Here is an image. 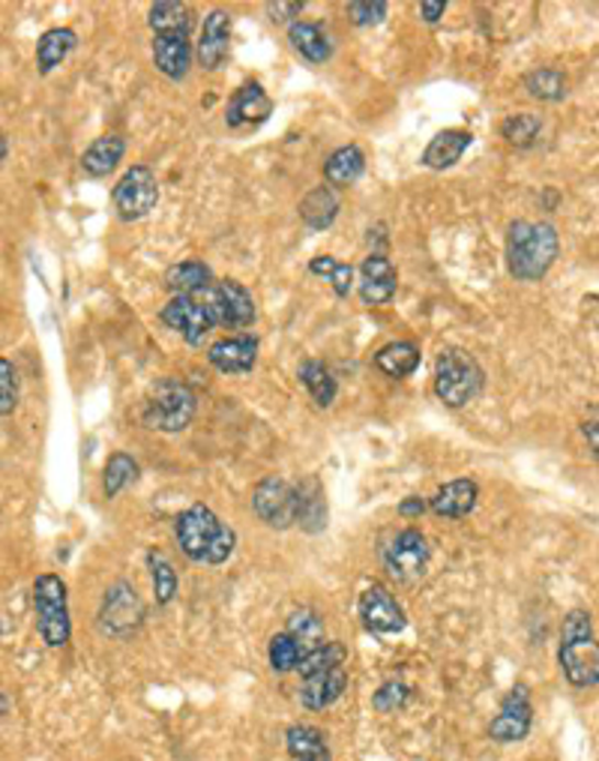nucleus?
<instances>
[{
  "instance_id": "nucleus-1",
  "label": "nucleus",
  "mask_w": 599,
  "mask_h": 761,
  "mask_svg": "<svg viewBox=\"0 0 599 761\" xmlns=\"http://www.w3.org/2000/svg\"><path fill=\"white\" fill-rule=\"evenodd\" d=\"M175 540L189 561L219 566L225 564L237 549V533L204 504H192L177 516Z\"/></svg>"
},
{
  "instance_id": "nucleus-2",
  "label": "nucleus",
  "mask_w": 599,
  "mask_h": 761,
  "mask_svg": "<svg viewBox=\"0 0 599 761\" xmlns=\"http://www.w3.org/2000/svg\"><path fill=\"white\" fill-rule=\"evenodd\" d=\"M561 250L552 222H510L507 229V267L519 283H540Z\"/></svg>"
},
{
  "instance_id": "nucleus-3",
  "label": "nucleus",
  "mask_w": 599,
  "mask_h": 761,
  "mask_svg": "<svg viewBox=\"0 0 599 761\" xmlns=\"http://www.w3.org/2000/svg\"><path fill=\"white\" fill-rule=\"evenodd\" d=\"M196 408V393L189 390V384H184L180 378H163L153 384L147 399H144L142 423L153 432L175 435L192 423Z\"/></svg>"
},
{
  "instance_id": "nucleus-4",
  "label": "nucleus",
  "mask_w": 599,
  "mask_h": 761,
  "mask_svg": "<svg viewBox=\"0 0 599 761\" xmlns=\"http://www.w3.org/2000/svg\"><path fill=\"white\" fill-rule=\"evenodd\" d=\"M482 366L474 354L462 349H444L435 360V393L447 408H465L482 390Z\"/></svg>"
},
{
  "instance_id": "nucleus-5",
  "label": "nucleus",
  "mask_w": 599,
  "mask_h": 761,
  "mask_svg": "<svg viewBox=\"0 0 599 761\" xmlns=\"http://www.w3.org/2000/svg\"><path fill=\"white\" fill-rule=\"evenodd\" d=\"M33 611H36V632L48 648H64L69 642V603H66V582L55 573L33 578Z\"/></svg>"
},
{
  "instance_id": "nucleus-6",
  "label": "nucleus",
  "mask_w": 599,
  "mask_h": 761,
  "mask_svg": "<svg viewBox=\"0 0 599 761\" xmlns=\"http://www.w3.org/2000/svg\"><path fill=\"white\" fill-rule=\"evenodd\" d=\"M429 540L417 528H404V531L392 533L390 540L381 545V564L387 576L411 585L417 578H423L425 566H429Z\"/></svg>"
},
{
  "instance_id": "nucleus-7",
  "label": "nucleus",
  "mask_w": 599,
  "mask_h": 761,
  "mask_svg": "<svg viewBox=\"0 0 599 761\" xmlns=\"http://www.w3.org/2000/svg\"><path fill=\"white\" fill-rule=\"evenodd\" d=\"M252 507L267 528L288 531L291 525H297V516H300V492L288 479L270 474L252 492Z\"/></svg>"
},
{
  "instance_id": "nucleus-8",
  "label": "nucleus",
  "mask_w": 599,
  "mask_h": 761,
  "mask_svg": "<svg viewBox=\"0 0 599 761\" xmlns=\"http://www.w3.org/2000/svg\"><path fill=\"white\" fill-rule=\"evenodd\" d=\"M144 620V603L138 597V591L130 582H114L102 597L99 606V627L106 636L114 639H130L132 632L142 627Z\"/></svg>"
},
{
  "instance_id": "nucleus-9",
  "label": "nucleus",
  "mask_w": 599,
  "mask_h": 761,
  "mask_svg": "<svg viewBox=\"0 0 599 761\" xmlns=\"http://www.w3.org/2000/svg\"><path fill=\"white\" fill-rule=\"evenodd\" d=\"M114 210L123 222H135L151 213L156 201H159V184L147 165H132L126 175L120 177L114 192H111Z\"/></svg>"
},
{
  "instance_id": "nucleus-10",
  "label": "nucleus",
  "mask_w": 599,
  "mask_h": 761,
  "mask_svg": "<svg viewBox=\"0 0 599 761\" xmlns=\"http://www.w3.org/2000/svg\"><path fill=\"white\" fill-rule=\"evenodd\" d=\"M208 304L210 316L217 327H229V330H246L255 324V300L252 294L234 279H222L213 283L204 294H198Z\"/></svg>"
},
{
  "instance_id": "nucleus-11",
  "label": "nucleus",
  "mask_w": 599,
  "mask_h": 761,
  "mask_svg": "<svg viewBox=\"0 0 599 761\" xmlns=\"http://www.w3.org/2000/svg\"><path fill=\"white\" fill-rule=\"evenodd\" d=\"M534 723V705H531V690L524 684H515L503 696L498 714L489 723V738L495 743H515L528 738Z\"/></svg>"
},
{
  "instance_id": "nucleus-12",
  "label": "nucleus",
  "mask_w": 599,
  "mask_h": 761,
  "mask_svg": "<svg viewBox=\"0 0 599 761\" xmlns=\"http://www.w3.org/2000/svg\"><path fill=\"white\" fill-rule=\"evenodd\" d=\"M159 318H163L165 327H171L175 333H180L189 345H201L204 337L217 327L208 304L201 297H171L163 306Z\"/></svg>"
},
{
  "instance_id": "nucleus-13",
  "label": "nucleus",
  "mask_w": 599,
  "mask_h": 761,
  "mask_svg": "<svg viewBox=\"0 0 599 761\" xmlns=\"http://www.w3.org/2000/svg\"><path fill=\"white\" fill-rule=\"evenodd\" d=\"M359 618L363 627L378 636H392V632L404 630V611L390 594V587H384L381 582H371L363 594H359Z\"/></svg>"
},
{
  "instance_id": "nucleus-14",
  "label": "nucleus",
  "mask_w": 599,
  "mask_h": 761,
  "mask_svg": "<svg viewBox=\"0 0 599 761\" xmlns=\"http://www.w3.org/2000/svg\"><path fill=\"white\" fill-rule=\"evenodd\" d=\"M557 660H561V669L576 690H588V686L599 684V642L594 636L576 639V642H561Z\"/></svg>"
},
{
  "instance_id": "nucleus-15",
  "label": "nucleus",
  "mask_w": 599,
  "mask_h": 761,
  "mask_svg": "<svg viewBox=\"0 0 599 761\" xmlns=\"http://www.w3.org/2000/svg\"><path fill=\"white\" fill-rule=\"evenodd\" d=\"M399 285V273L384 252H371L359 264V300L366 306L390 304Z\"/></svg>"
},
{
  "instance_id": "nucleus-16",
  "label": "nucleus",
  "mask_w": 599,
  "mask_h": 761,
  "mask_svg": "<svg viewBox=\"0 0 599 761\" xmlns=\"http://www.w3.org/2000/svg\"><path fill=\"white\" fill-rule=\"evenodd\" d=\"M229 43H231V15L225 10H210L204 15V24H201V36H198V66L201 69H219L229 57Z\"/></svg>"
},
{
  "instance_id": "nucleus-17",
  "label": "nucleus",
  "mask_w": 599,
  "mask_h": 761,
  "mask_svg": "<svg viewBox=\"0 0 599 761\" xmlns=\"http://www.w3.org/2000/svg\"><path fill=\"white\" fill-rule=\"evenodd\" d=\"M273 99L267 97V90L258 81H249L231 97L229 109H225V123L231 130H243V126H258L270 118Z\"/></svg>"
},
{
  "instance_id": "nucleus-18",
  "label": "nucleus",
  "mask_w": 599,
  "mask_h": 761,
  "mask_svg": "<svg viewBox=\"0 0 599 761\" xmlns=\"http://www.w3.org/2000/svg\"><path fill=\"white\" fill-rule=\"evenodd\" d=\"M210 366H217L225 375H246L258 363V339L229 337L213 342L208 351Z\"/></svg>"
},
{
  "instance_id": "nucleus-19",
  "label": "nucleus",
  "mask_w": 599,
  "mask_h": 761,
  "mask_svg": "<svg viewBox=\"0 0 599 761\" xmlns=\"http://www.w3.org/2000/svg\"><path fill=\"white\" fill-rule=\"evenodd\" d=\"M348 690V672L345 665H336V669H324V672H315L303 677L300 684V705L306 710H324L333 702L342 698V693Z\"/></svg>"
},
{
  "instance_id": "nucleus-20",
  "label": "nucleus",
  "mask_w": 599,
  "mask_h": 761,
  "mask_svg": "<svg viewBox=\"0 0 599 761\" xmlns=\"http://www.w3.org/2000/svg\"><path fill=\"white\" fill-rule=\"evenodd\" d=\"M477 500H479L477 479L462 477V479L447 483V486H441V489L429 498V510L435 512V516H441V519H465L468 512H474Z\"/></svg>"
},
{
  "instance_id": "nucleus-21",
  "label": "nucleus",
  "mask_w": 599,
  "mask_h": 761,
  "mask_svg": "<svg viewBox=\"0 0 599 761\" xmlns=\"http://www.w3.org/2000/svg\"><path fill=\"white\" fill-rule=\"evenodd\" d=\"M153 64L171 81H180L192 64V45L189 36H153Z\"/></svg>"
},
{
  "instance_id": "nucleus-22",
  "label": "nucleus",
  "mask_w": 599,
  "mask_h": 761,
  "mask_svg": "<svg viewBox=\"0 0 599 761\" xmlns=\"http://www.w3.org/2000/svg\"><path fill=\"white\" fill-rule=\"evenodd\" d=\"M470 142H474V135L468 130L437 132L423 151V165L432 168V172H444V168H450V165H456L462 159V153L468 151Z\"/></svg>"
},
{
  "instance_id": "nucleus-23",
  "label": "nucleus",
  "mask_w": 599,
  "mask_h": 761,
  "mask_svg": "<svg viewBox=\"0 0 599 761\" xmlns=\"http://www.w3.org/2000/svg\"><path fill=\"white\" fill-rule=\"evenodd\" d=\"M163 283L175 297H198L213 285V273L204 262H180L165 271Z\"/></svg>"
},
{
  "instance_id": "nucleus-24",
  "label": "nucleus",
  "mask_w": 599,
  "mask_h": 761,
  "mask_svg": "<svg viewBox=\"0 0 599 761\" xmlns=\"http://www.w3.org/2000/svg\"><path fill=\"white\" fill-rule=\"evenodd\" d=\"M126 153V142L120 135H99L88 151L81 153V172L88 177H109Z\"/></svg>"
},
{
  "instance_id": "nucleus-25",
  "label": "nucleus",
  "mask_w": 599,
  "mask_h": 761,
  "mask_svg": "<svg viewBox=\"0 0 599 761\" xmlns=\"http://www.w3.org/2000/svg\"><path fill=\"white\" fill-rule=\"evenodd\" d=\"M366 172V156H363V151H359L357 144H345V147H339V151H333L328 156V163H324V177H328L330 186H351L357 184L359 175Z\"/></svg>"
},
{
  "instance_id": "nucleus-26",
  "label": "nucleus",
  "mask_w": 599,
  "mask_h": 761,
  "mask_svg": "<svg viewBox=\"0 0 599 761\" xmlns=\"http://www.w3.org/2000/svg\"><path fill=\"white\" fill-rule=\"evenodd\" d=\"M297 492H300V516H297V525L309 533H318L328 528V500H324V489L315 477L297 483Z\"/></svg>"
},
{
  "instance_id": "nucleus-27",
  "label": "nucleus",
  "mask_w": 599,
  "mask_h": 761,
  "mask_svg": "<svg viewBox=\"0 0 599 761\" xmlns=\"http://www.w3.org/2000/svg\"><path fill=\"white\" fill-rule=\"evenodd\" d=\"M147 22H151L156 36H189L192 12L186 3H177V0H159L147 12Z\"/></svg>"
},
{
  "instance_id": "nucleus-28",
  "label": "nucleus",
  "mask_w": 599,
  "mask_h": 761,
  "mask_svg": "<svg viewBox=\"0 0 599 761\" xmlns=\"http://www.w3.org/2000/svg\"><path fill=\"white\" fill-rule=\"evenodd\" d=\"M76 45L78 36L76 31H69V27H52V31H45L43 36H40V43H36V66H40V73L48 76L55 66L64 64Z\"/></svg>"
},
{
  "instance_id": "nucleus-29",
  "label": "nucleus",
  "mask_w": 599,
  "mask_h": 761,
  "mask_svg": "<svg viewBox=\"0 0 599 761\" xmlns=\"http://www.w3.org/2000/svg\"><path fill=\"white\" fill-rule=\"evenodd\" d=\"M339 213V198L333 192V186H315L309 196L300 201V219L312 231H324L333 225V219Z\"/></svg>"
},
{
  "instance_id": "nucleus-30",
  "label": "nucleus",
  "mask_w": 599,
  "mask_h": 761,
  "mask_svg": "<svg viewBox=\"0 0 599 761\" xmlns=\"http://www.w3.org/2000/svg\"><path fill=\"white\" fill-rule=\"evenodd\" d=\"M285 632L300 644L303 660L309 657V653H315L318 648H324V644H328V639H324V620H321V615H318L315 609H297L295 615L288 618Z\"/></svg>"
},
{
  "instance_id": "nucleus-31",
  "label": "nucleus",
  "mask_w": 599,
  "mask_h": 761,
  "mask_svg": "<svg viewBox=\"0 0 599 761\" xmlns=\"http://www.w3.org/2000/svg\"><path fill=\"white\" fill-rule=\"evenodd\" d=\"M288 43L295 45V52L306 57L309 64H324L330 57V40L328 33L321 31L318 24L295 22L288 24Z\"/></svg>"
},
{
  "instance_id": "nucleus-32",
  "label": "nucleus",
  "mask_w": 599,
  "mask_h": 761,
  "mask_svg": "<svg viewBox=\"0 0 599 761\" xmlns=\"http://www.w3.org/2000/svg\"><path fill=\"white\" fill-rule=\"evenodd\" d=\"M297 378H300V384L306 387V393L312 396V402L318 405V408H330L333 405V399H336V378H333V372L321 363V360H306L303 366H300V372H297Z\"/></svg>"
},
{
  "instance_id": "nucleus-33",
  "label": "nucleus",
  "mask_w": 599,
  "mask_h": 761,
  "mask_svg": "<svg viewBox=\"0 0 599 761\" xmlns=\"http://www.w3.org/2000/svg\"><path fill=\"white\" fill-rule=\"evenodd\" d=\"M375 366L387 378H408L420 366V349L414 342H390L375 354Z\"/></svg>"
},
{
  "instance_id": "nucleus-34",
  "label": "nucleus",
  "mask_w": 599,
  "mask_h": 761,
  "mask_svg": "<svg viewBox=\"0 0 599 761\" xmlns=\"http://www.w3.org/2000/svg\"><path fill=\"white\" fill-rule=\"evenodd\" d=\"M567 76L552 69V66H543V69H534V73L524 76V90L540 102H561L567 97Z\"/></svg>"
},
{
  "instance_id": "nucleus-35",
  "label": "nucleus",
  "mask_w": 599,
  "mask_h": 761,
  "mask_svg": "<svg viewBox=\"0 0 599 761\" xmlns=\"http://www.w3.org/2000/svg\"><path fill=\"white\" fill-rule=\"evenodd\" d=\"M147 566H151V582H153V597L159 606H168L177 594V570L175 564L165 558V552L159 549H151L147 552Z\"/></svg>"
},
{
  "instance_id": "nucleus-36",
  "label": "nucleus",
  "mask_w": 599,
  "mask_h": 761,
  "mask_svg": "<svg viewBox=\"0 0 599 761\" xmlns=\"http://www.w3.org/2000/svg\"><path fill=\"white\" fill-rule=\"evenodd\" d=\"M285 750L291 759H300V756H318V752H330L328 735L318 729V726H309V723H297L291 729L285 731Z\"/></svg>"
},
{
  "instance_id": "nucleus-37",
  "label": "nucleus",
  "mask_w": 599,
  "mask_h": 761,
  "mask_svg": "<svg viewBox=\"0 0 599 761\" xmlns=\"http://www.w3.org/2000/svg\"><path fill=\"white\" fill-rule=\"evenodd\" d=\"M138 479V462L126 453H114L106 462V474H102V492L106 498H118L120 492L126 489L130 483Z\"/></svg>"
},
{
  "instance_id": "nucleus-38",
  "label": "nucleus",
  "mask_w": 599,
  "mask_h": 761,
  "mask_svg": "<svg viewBox=\"0 0 599 761\" xmlns=\"http://www.w3.org/2000/svg\"><path fill=\"white\" fill-rule=\"evenodd\" d=\"M543 132V120L531 114V111H519V114H510V118L501 123V135L512 147H531V144L540 139Z\"/></svg>"
},
{
  "instance_id": "nucleus-39",
  "label": "nucleus",
  "mask_w": 599,
  "mask_h": 761,
  "mask_svg": "<svg viewBox=\"0 0 599 761\" xmlns=\"http://www.w3.org/2000/svg\"><path fill=\"white\" fill-rule=\"evenodd\" d=\"M267 660H270V669L276 674L297 672L300 663H303V651H300V644L288 632H276L270 644H267Z\"/></svg>"
},
{
  "instance_id": "nucleus-40",
  "label": "nucleus",
  "mask_w": 599,
  "mask_h": 761,
  "mask_svg": "<svg viewBox=\"0 0 599 761\" xmlns=\"http://www.w3.org/2000/svg\"><path fill=\"white\" fill-rule=\"evenodd\" d=\"M309 273L328 276L336 297H348L351 288H354V267L345 262H336L333 255H318V258H312V262H309Z\"/></svg>"
},
{
  "instance_id": "nucleus-41",
  "label": "nucleus",
  "mask_w": 599,
  "mask_h": 761,
  "mask_svg": "<svg viewBox=\"0 0 599 761\" xmlns=\"http://www.w3.org/2000/svg\"><path fill=\"white\" fill-rule=\"evenodd\" d=\"M387 10H390L387 0H354V3H348L351 22L357 24V27L381 24L384 19H387Z\"/></svg>"
},
{
  "instance_id": "nucleus-42",
  "label": "nucleus",
  "mask_w": 599,
  "mask_h": 761,
  "mask_svg": "<svg viewBox=\"0 0 599 761\" xmlns=\"http://www.w3.org/2000/svg\"><path fill=\"white\" fill-rule=\"evenodd\" d=\"M19 402V372L12 366V360H0V413L10 417Z\"/></svg>"
},
{
  "instance_id": "nucleus-43",
  "label": "nucleus",
  "mask_w": 599,
  "mask_h": 761,
  "mask_svg": "<svg viewBox=\"0 0 599 761\" xmlns=\"http://www.w3.org/2000/svg\"><path fill=\"white\" fill-rule=\"evenodd\" d=\"M408 698H411V686L402 684V681H387V684H381V690L375 693L371 705H375V710H381V714H392V710L404 707Z\"/></svg>"
},
{
  "instance_id": "nucleus-44",
  "label": "nucleus",
  "mask_w": 599,
  "mask_h": 761,
  "mask_svg": "<svg viewBox=\"0 0 599 761\" xmlns=\"http://www.w3.org/2000/svg\"><path fill=\"white\" fill-rule=\"evenodd\" d=\"M590 636H594V620H590V611L585 609L567 611L564 627H561V642H576V639H590Z\"/></svg>"
},
{
  "instance_id": "nucleus-45",
  "label": "nucleus",
  "mask_w": 599,
  "mask_h": 761,
  "mask_svg": "<svg viewBox=\"0 0 599 761\" xmlns=\"http://www.w3.org/2000/svg\"><path fill=\"white\" fill-rule=\"evenodd\" d=\"M300 10H303V3H295V0H291V3H288V0H276V3H267V12L273 15V22H279V24L297 19V15H300Z\"/></svg>"
},
{
  "instance_id": "nucleus-46",
  "label": "nucleus",
  "mask_w": 599,
  "mask_h": 761,
  "mask_svg": "<svg viewBox=\"0 0 599 761\" xmlns=\"http://www.w3.org/2000/svg\"><path fill=\"white\" fill-rule=\"evenodd\" d=\"M444 12H447V3H444V0H423V3H420V15H423V22L429 24L441 22Z\"/></svg>"
},
{
  "instance_id": "nucleus-47",
  "label": "nucleus",
  "mask_w": 599,
  "mask_h": 761,
  "mask_svg": "<svg viewBox=\"0 0 599 761\" xmlns=\"http://www.w3.org/2000/svg\"><path fill=\"white\" fill-rule=\"evenodd\" d=\"M425 504L423 498H417V495H411V498H404L402 504H399V516H420V512H425Z\"/></svg>"
},
{
  "instance_id": "nucleus-48",
  "label": "nucleus",
  "mask_w": 599,
  "mask_h": 761,
  "mask_svg": "<svg viewBox=\"0 0 599 761\" xmlns=\"http://www.w3.org/2000/svg\"><path fill=\"white\" fill-rule=\"evenodd\" d=\"M585 435H588V441L594 444V453L599 456V423H585Z\"/></svg>"
},
{
  "instance_id": "nucleus-49",
  "label": "nucleus",
  "mask_w": 599,
  "mask_h": 761,
  "mask_svg": "<svg viewBox=\"0 0 599 761\" xmlns=\"http://www.w3.org/2000/svg\"><path fill=\"white\" fill-rule=\"evenodd\" d=\"M291 761H330V752H318V756H300V759Z\"/></svg>"
},
{
  "instance_id": "nucleus-50",
  "label": "nucleus",
  "mask_w": 599,
  "mask_h": 761,
  "mask_svg": "<svg viewBox=\"0 0 599 761\" xmlns=\"http://www.w3.org/2000/svg\"><path fill=\"white\" fill-rule=\"evenodd\" d=\"M0 153H3V163H7V159H10V139H7V135L0 139Z\"/></svg>"
}]
</instances>
